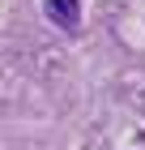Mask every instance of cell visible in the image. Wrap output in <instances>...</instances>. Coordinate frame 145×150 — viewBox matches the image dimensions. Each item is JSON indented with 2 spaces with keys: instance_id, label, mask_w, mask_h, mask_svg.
Wrapping results in <instances>:
<instances>
[{
  "instance_id": "obj_1",
  "label": "cell",
  "mask_w": 145,
  "mask_h": 150,
  "mask_svg": "<svg viewBox=\"0 0 145 150\" xmlns=\"http://www.w3.org/2000/svg\"><path fill=\"white\" fill-rule=\"evenodd\" d=\"M43 13L64 30H77L81 26V0H43Z\"/></svg>"
}]
</instances>
